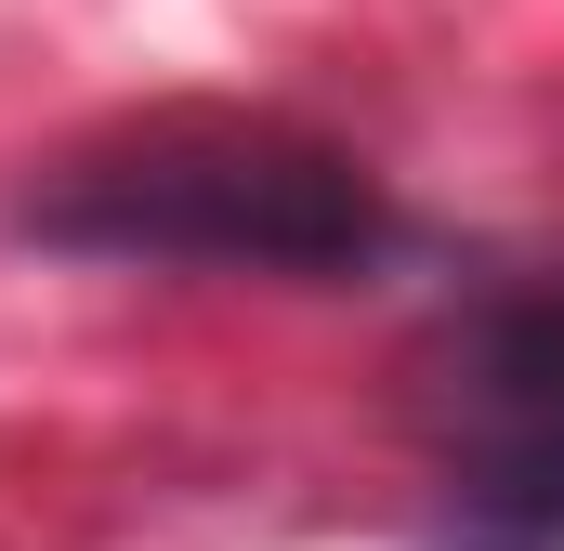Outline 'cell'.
Listing matches in <instances>:
<instances>
[{
	"label": "cell",
	"instance_id": "cell-1",
	"mask_svg": "<svg viewBox=\"0 0 564 551\" xmlns=\"http://www.w3.org/2000/svg\"><path fill=\"white\" fill-rule=\"evenodd\" d=\"M13 224L66 263L276 276V289H341L408 250V210L355 144L302 119H237V106H158V119L66 144Z\"/></svg>",
	"mask_w": 564,
	"mask_h": 551
},
{
	"label": "cell",
	"instance_id": "cell-2",
	"mask_svg": "<svg viewBox=\"0 0 564 551\" xmlns=\"http://www.w3.org/2000/svg\"><path fill=\"white\" fill-rule=\"evenodd\" d=\"M421 551H564V263L486 276L421 355Z\"/></svg>",
	"mask_w": 564,
	"mask_h": 551
}]
</instances>
